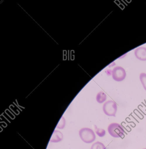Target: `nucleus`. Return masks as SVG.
<instances>
[{
  "label": "nucleus",
  "mask_w": 146,
  "mask_h": 149,
  "mask_svg": "<svg viewBox=\"0 0 146 149\" xmlns=\"http://www.w3.org/2000/svg\"><path fill=\"white\" fill-rule=\"evenodd\" d=\"M79 135L82 141L86 143H93L96 138L93 131L88 128L81 129L79 131Z\"/></svg>",
  "instance_id": "nucleus-1"
},
{
  "label": "nucleus",
  "mask_w": 146,
  "mask_h": 149,
  "mask_svg": "<svg viewBox=\"0 0 146 149\" xmlns=\"http://www.w3.org/2000/svg\"><path fill=\"white\" fill-rule=\"evenodd\" d=\"M107 130L110 136L116 138L122 137L125 133V131L122 126L117 123H113L109 124Z\"/></svg>",
  "instance_id": "nucleus-2"
},
{
  "label": "nucleus",
  "mask_w": 146,
  "mask_h": 149,
  "mask_svg": "<svg viewBox=\"0 0 146 149\" xmlns=\"http://www.w3.org/2000/svg\"><path fill=\"white\" fill-rule=\"evenodd\" d=\"M102 109L107 116L115 117L117 110V104L114 101L109 100L104 103Z\"/></svg>",
  "instance_id": "nucleus-3"
},
{
  "label": "nucleus",
  "mask_w": 146,
  "mask_h": 149,
  "mask_svg": "<svg viewBox=\"0 0 146 149\" xmlns=\"http://www.w3.org/2000/svg\"><path fill=\"white\" fill-rule=\"evenodd\" d=\"M112 75L114 80L116 81H122L126 78V72L122 67L117 66L113 70Z\"/></svg>",
  "instance_id": "nucleus-4"
},
{
  "label": "nucleus",
  "mask_w": 146,
  "mask_h": 149,
  "mask_svg": "<svg viewBox=\"0 0 146 149\" xmlns=\"http://www.w3.org/2000/svg\"><path fill=\"white\" fill-rule=\"evenodd\" d=\"M136 57L141 61H146V48L144 47H139L134 51Z\"/></svg>",
  "instance_id": "nucleus-5"
},
{
  "label": "nucleus",
  "mask_w": 146,
  "mask_h": 149,
  "mask_svg": "<svg viewBox=\"0 0 146 149\" xmlns=\"http://www.w3.org/2000/svg\"><path fill=\"white\" fill-rule=\"evenodd\" d=\"M63 135L60 131L55 130L53 132L50 141L51 143H59L63 139Z\"/></svg>",
  "instance_id": "nucleus-6"
},
{
  "label": "nucleus",
  "mask_w": 146,
  "mask_h": 149,
  "mask_svg": "<svg viewBox=\"0 0 146 149\" xmlns=\"http://www.w3.org/2000/svg\"><path fill=\"white\" fill-rule=\"evenodd\" d=\"M107 95L103 91H100L96 95V101L99 103L101 104L107 100Z\"/></svg>",
  "instance_id": "nucleus-7"
},
{
  "label": "nucleus",
  "mask_w": 146,
  "mask_h": 149,
  "mask_svg": "<svg viewBox=\"0 0 146 149\" xmlns=\"http://www.w3.org/2000/svg\"><path fill=\"white\" fill-rule=\"evenodd\" d=\"M90 149H107L106 146L102 143L101 142H95L92 145Z\"/></svg>",
  "instance_id": "nucleus-8"
},
{
  "label": "nucleus",
  "mask_w": 146,
  "mask_h": 149,
  "mask_svg": "<svg viewBox=\"0 0 146 149\" xmlns=\"http://www.w3.org/2000/svg\"><path fill=\"white\" fill-rule=\"evenodd\" d=\"M140 79L142 84L145 91H146V74L141 73L140 75Z\"/></svg>",
  "instance_id": "nucleus-9"
},
{
  "label": "nucleus",
  "mask_w": 146,
  "mask_h": 149,
  "mask_svg": "<svg viewBox=\"0 0 146 149\" xmlns=\"http://www.w3.org/2000/svg\"><path fill=\"white\" fill-rule=\"evenodd\" d=\"M65 125H66V120H65L64 117H62L60 122L58 123L56 127L58 129H63L65 127Z\"/></svg>",
  "instance_id": "nucleus-10"
},
{
  "label": "nucleus",
  "mask_w": 146,
  "mask_h": 149,
  "mask_svg": "<svg viewBox=\"0 0 146 149\" xmlns=\"http://www.w3.org/2000/svg\"><path fill=\"white\" fill-rule=\"evenodd\" d=\"M95 132L99 136L102 137L105 136L106 134V131L105 130L102 129H99L96 127V125H95Z\"/></svg>",
  "instance_id": "nucleus-11"
},
{
  "label": "nucleus",
  "mask_w": 146,
  "mask_h": 149,
  "mask_svg": "<svg viewBox=\"0 0 146 149\" xmlns=\"http://www.w3.org/2000/svg\"><path fill=\"white\" fill-rule=\"evenodd\" d=\"M146 149V148H144V149Z\"/></svg>",
  "instance_id": "nucleus-12"
}]
</instances>
